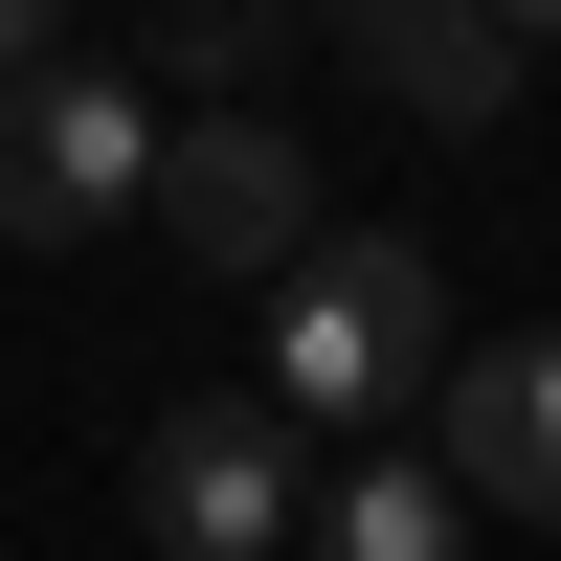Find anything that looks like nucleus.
I'll list each match as a JSON object with an SVG mask.
<instances>
[{"instance_id":"f257e3e1","label":"nucleus","mask_w":561,"mask_h":561,"mask_svg":"<svg viewBox=\"0 0 561 561\" xmlns=\"http://www.w3.org/2000/svg\"><path fill=\"white\" fill-rule=\"evenodd\" d=\"M404 382H449V270L404 225H314V270L270 293V427H382Z\"/></svg>"},{"instance_id":"f03ea898","label":"nucleus","mask_w":561,"mask_h":561,"mask_svg":"<svg viewBox=\"0 0 561 561\" xmlns=\"http://www.w3.org/2000/svg\"><path fill=\"white\" fill-rule=\"evenodd\" d=\"M158 90H113V68H45V90H0V248H90V225H135L158 203Z\"/></svg>"},{"instance_id":"7ed1b4c3","label":"nucleus","mask_w":561,"mask_h":561,"mask_svg":"<svg viewBox=\"0 0 561 561\" xmlns=\"http://www.w3.org/2000/svg\"><path fill=\"white\" fill-rule=\"evenodd\" d=\"M158 225H180V270L293 293V270H314V158H293L270 113H180V135H158Z\"/></svg>"},{"instance_id":"20e7f679","label":"nucleus","mask_w":561,"mask_h":561,"mask_svg":"<svg viewBox=\"0 0 561 561\" xmlns=\"http://www.w3.org/2000/svg\"><path fill=\"white\" fill-rule=\"evenodd\" d=\"M135 517H158V561H293V427L270 404H158V449H135Z\"/></svg>"},{"instance_id":"39448f33","label":"nucleus","mask_w":561,"mask_h":561,"mask_svg":"<svg viewBox=\"0 0 561 561\" xmlns=\"http://www.w3.org/2000/svg\"><path fill=\"white\" fill-rule=\"evenodd\" d=\"M337 68L382 90V113H427V135H494V113H517V68H539V23H517V0H359Z\"/></svg>"},{"instance_id":"423d86ee","label":"nucleus","mask_w":561,"mask_h":561,"mask_svg":"<svg viewBox=\"0 0 561 561\" xmlns=\"http://www.w3.org/2000/svg\"><path fill=\"white\" fill-rule=\"evenodd\" d=\"M449 494H472V517H539V539H561V337H494V359H449Z\"/></svg>"},{"instance_id":"0eeeda50","label":"nucleus","mask_w":561,"mask_h":561,"mask_svg":"<svg viewBox=\"0 0 561 561\" xmlns=\"http://www.w3.org/2000/svg\"><path fill=\"white\" fill-rule=\"evenodd\" d=\"M314 561H472V494L382 449V472H337V517H314Z\"/></svg>"},{"instance_id":"6e6552de","label":"nucleus","mask_w":561,"mask_h":561,"mask_svg":"<svg viewBox=\"0 0 561 561\" xmlns=\"http://www.w3.org/2000/svg\"><path fill=\"white\" fill-rule=\"evenodd\" d=\"M270 45H293L270 0H180V23H158V68H180V113H248V68H270Z\"/></svg>"},{"instance_id":"1a4fd4ad","label":"nucleus","mask_w":561,"mask_h":561,"mask_svg":"<svg viewBox=\"0 0 561 561\" xmlns=\"http://www.w3.org/2000/svg\"><path fill=\"white\" fill-rule=\"evenodd\" d=\"M68 68V23H45V0H0V90H45Z\"/></svg>"}]
</instances>
